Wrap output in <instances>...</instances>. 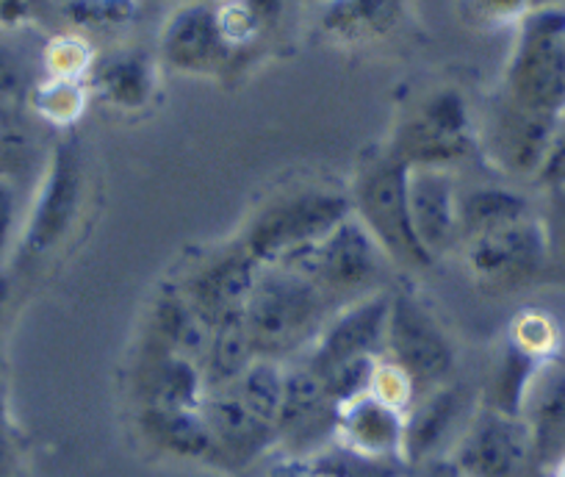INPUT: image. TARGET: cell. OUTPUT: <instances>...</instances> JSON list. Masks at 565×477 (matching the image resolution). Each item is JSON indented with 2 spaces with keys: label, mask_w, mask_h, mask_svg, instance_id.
I'll return each mask as SVG.
<instances>
[{
  "label": "cell",
  "mask_w": 565,
  "mask_h": 477,
  "mask_svg": "<svg viewBox=\"0 0 565 477\" xmlns=\"http://www.w3.org/2000/svg\"><path fill=\"white\" fill-rule=\"evenodd\" d=\"M411 167L394 150H377L355 172L350 200L352 214L372 233L391 264L402 269H430L436 258L424 251L413 227L411 198H407Z\"/></svg>",
  "instance_id": "7a4b0ae2"
},
{
  "label": "cell",
  "mask_w": 565,
  "mask_h": 477,
  "mask_svg": "<svg viewBox=\"0 0 565 477\" xmlns=\"http://www.w3.org/2000/svg\"><path fill=\"white\" fill-rule=\"evenodd\" d=\"M530 449L532 433L524 416L486 405L469 416L449 460L466 477H515Z\"/></svg>",
  "instance_id": "9c48e42d"
},
{
  "label": "cell",
  "mask_w": 565,
  "mask_h": 477,
  "mask_svg": "<svg viewBox=\"0 0 565 477\" xmlns=\"http://www.w3.org/2000/svg\"><path fill=\"white\" fill-rule=\"evenodd\" d=\"M333 314L335 306L306 269L271 264L260 267L244 306V328L255 358L280 364L282 358L311 350Z\"/></svg>",
  "instance_id": "6da1fadb"
},
{
  "label": "cell",
  "mask_w": 565,
  "mask_h": 477,
  "mask_svg": "<svg viewBox=\"0 0 565 477\" xmlns=\"http://www.w3.org/2000/svg\"><path fill=\"white\" fill-rule=\"evenodd\" d=\"M565 0H530V12H537V9H563Z\"/></svg>",
  "instance_id": "ab89813d"
},
{
  "label": "cell",
  "mask_w": 565,
  "mask_h": 477,
  "mask_svg": "<svg viewBox=\"0 0 565 477\" xmlns=\"http://www.w3.org/2000/svg\"><path fill=\"white\" fill-rule=\"evenodd\" d=\"M521 416L530 425L532 447H546L557 433L565 431V364L546 361L541 367Z\"/></svg>",
  "instance_id": "83f0119b"
},
{
  "label": "cell",
  "mask_w": 565,
  "mask_h": 477,
  "mask_svg": "<svg viewBox=\"0 0 565 477\" xmlns=\"http://www.w3.org/2000/svg\"><path fill=\"white\" fill-rule=\"evenodd\" d=\"M51 150H45L34 112L12 97L0 95V178L18 187L40 181Z\"/></svg>",
  "instance_id": "44dd1931"
},
{
  "label": "cell",
  "mask_w": 565,
  "mask_h": 477,
  "mask_svg": "<svg viewBox=\"0 0 565 477\" xmlns=\"http://www.w3.org/2000/svg\"><path fill=\"white\" fill-rule=\"evenodd\" d=\"M9 300H12V278L0 269V319H3V314H7Z\"/></svg>",
  "instance_id": "f35d334b"
},
{
  "label": "cell",
  "mask_w": 565,
  "mask_h": 477,
  "mask_svg": "<svg viewBox=\"0 0 565 477\" xmlns=\"http://www.w3.org/2000/svg\"><path fill=\"white\" fill-rule=\"evenodd\" d=\"M405 0H328L322 31L341 45H369L399 29Z\"/></svg>",
  "instance_id": "cb8c5ba5"
},
{
  "label": "cell",
  "mask_w": 565,
  "mask_h": 477,
  "mask_svg": "<svg viewBox=\"0 0 565 477\" xmlns=\"http://www.w3.org/2000/svg\"><path fill=\"white\" fill-rule=\"evenodd\" d=\"M466 264L486 286H515L541 273L548 256L546 225L535 216L469 239Z\"/></svg>",
  "instance_id": "30bf717a"
},
{
  "label": "cell",
  "mask_w": 565,
  "mask_h": 477,
  "mask_svg": "<svg viewBox=\"0 0 565 477\" xmlns=\"http://www.w3.org/2000/svg\"><path fill=\"white\" fill-rule=\"evenodd\" d=\"M559 477H565V466H563V471H559Z\"/></svg>",
  "instance_id": "60d3db41"
},
{
  "label": "cell",
  "mask_w": 565,
  "mask_h": 477,
  "mask_svg": "<svg viewBox=\"0 0 565 477\" xmlns=\"http://www.w3.org/2000/svg\"><path fill=\"white\" fill-rule=\"evenodd\" d=\"M159 53L167 67L186 75H216L233 59V47L222 36L216 7L186 3L167 20L161 31Z\"/></svg>",
  "instance_id": "4fadbf2b"
},
{
  "label": "cell",
  "mask_w": 565,
  "mask_h": 477,
  "mask_svg": "<svg viewBox=\"0 0 565 477\" xmlns=\"http://www.w3.org/2000/svg\"><path fill=\"white\" fill-rule=\"evenodd\" d=\"M211 328L205 319L194 311L189 297L183 295L181 286L164 289L153 303L150 311V350L172 352L189 361H203L205 347H209Z\"/></svg>",
  "instance_id": "603a6c76"
},
{
  "label": "cell",
  "mask_w": 565,
  "mask_h": 477,
  "mask_svg": "<svg viewBox=\"0 0 565 477\" xmlns=\"http://www.w3.org/2000/svg\"><path fill=\"white\" fill-rule=\"evenodd\" d=\"M466 9L486 25L521 23L530 14V0H466Z\"/></svg>",
  "instance_id": "836d02e7"
},
{
  "label": "cell",
  "mask_w": 565,
  "mask_h": 477,
  "mask_svg": "<svg viewBox=\"0 0 565 477\" xmlns=\"http://www.w3.org/2000/svg\"><path fill=\"white\" fill-rule=\"evenodd\" d=\"M34 86V73H31V62L25 51L12 36L0 34V95L29 103Z\"/></svg>",
  "instance_id": "d6a6232c"
},
{
  "label": "cell",
  "mask_w": 565,
  "mask_h": 477,
  "mask_svg": "<svg viewBox=\"0 0 565 477\" xmlns=\"http://www.w3.org/2000/svg\"><path fill=\"white\" fill-rule=\"evenodd\" d=\"M396 156L407 167H438L447 170L475 150V126L466 97L458 89H438L418 106L396 131Z\"/></svg>",
  "instance_id": "ba28073f"
},
{
  "label": "cell",
  "mask_w": 565,
  "mask_h": 477,
  "mask_svg": "<svg viewBox=\"0 0 565 477\" xmlns=\"http://www.w3.org/2000/svg\"><path fill=\"white\" fill-rule=\"evenodd\" d=\"M559 117H546V114L526 112L504 97L502 106L491 117V150L497 161L508 170L521 172V176H537L546 156L548 142L557 131Z\"/></svg>",
  "instance_id": "2e32d148"
},
{
  "label": "cell",
  "mask_w": 565,
  "mask_h": 477,
  "mask_svg": "<svg viewBox=\"0 0 565 477\" xmlns=\"http://www.w3.org/2000/svg\"><path fill=\"white\" fill-rule=\"evenodd\" d=\"M388 264L372 233L358 222L355 214H350L306 258L295 262V267L306 269L339 311L383 289L380 284Z\"/></svg>",
  "instance_id": "52a82bcc"
},
{
  "label": "cell",
  "mask_w": 565,
  "mask_h": 477,
  "mask_svg": "<svg viewBox=\"0 0 565 477\" xmlns=\"http://www.w3.org/2000/svg\"><path fill=\"white\" fill-rule=\"evenodd\" d=\"M335 422H339V405L330 400L322 378L308 364L286 372L280 414L275 422L277 438L302 453L328 433H335Z\"/></svg>",
  "instance_id": "9a60e30c"
},
{
  "label": "cell",
  "mask_w": 565,
  "mask_h": 477,
  "mask_svg": "<svg viewBox=\"0 0 565 477\" xmlns=\"http://www.w3.org/2000/svg\"><path fill=\"white\" fill-rule=\"evenodd\" d=\"M203 414L214 436V449H222L236 460L255 458L277 438L275 425L258 420L231 386L209 392Z\"/></svg>",
  "instance_id": "ffe728a7"
},
{
  "label": "cell",
  "mask_w": 565,
  "mask_h": 477,
  "mask_svg": "<svg viewBox=\"0 0 565 477\" xmlns=\"http://www.w3.org/2000/svg\"><path fill=\"white\" fill-rule=\"evenodd\" d=\"M89 86L86 81L45 78L31 89V112L36 119H45L51 126H73L84 114Z\"/></svg>",
  "instance_id": "f546056e"
},
{
  "label": "cell",
  "mask_w": 565,
  "mask_h": 477,
  "mask_svg": "<svg viewBox=\"0 0 565 477\" xmlns=\"http://www.w3.org/2000/svg\"><path fill=\"white\" fill-rule=\"evenodd\" d=\"M350 214L352 200L347 192L322 187L297 189L266 203L249 220L238 242L260 267L295 264L306 258Z\"/></svg>",
  "instance_id": "3957f363"
},
{
  "label": "cell",
  "mask_w": 565,
  "mask_h": 477,
  "mask_svg": "<svg viewBox=\"0 0 565 477\" xmlns=\"http://www.w3.org/2000/svg\"><path fill=\"white\" fill-rule=\"evenodd\" d=\"M45 70L47 78H70V81H86L95 64V53H92L89 42L84 36H56L51 45L45 47Z\"/></svg>",
  "instance_id": "1f68e13d"
},
{
  "label": "cell",
  "mask_w": 565,
  "mask_h": 477,
  "mask_svg": "<svg viewBox=\"0 0 565 477\" xmlns=\"http://www.w3.org/2000/svg\"><path fill=\"white\" fill-rule=\"evenodd\" d=\"M86 86L108 106L139 112L156 95V62L136 47L106 53L103 59H95Z\"/></svg>",
  "instance_id": "d6986e66"
},
{
  "label": "cell",
  "mask_w": 565,
  "mask_h": 477,
  "mask_svg": "<svg viewBox=\"0 0 565 477\" xmlns=\"http://www.w3.org/2000/svg\"><path fill=\"white\" fill-rule=\"evenodd\" d=\"M537 178H541L548 189H565V117H559L557 131H554L552 142H548V150L546 156H543Z\"/></svg>",
  "instance_id": "d590c367"
},
{
  "label": "cell",
  "mask_w": 565,
  "mask_h": 477,
  "mask_svg": "<svg viewBox=\"0 0 565 477\" xmlns=\"http://www.w3.org/2000/svg\"><path fill=\"white\" fill-rule=\"evenodd\" d=\"M255 361L253 344H249L247 328H244V317L227 319L211 328L209 347H205V356L200 361V372H203V381L209 392L216 389H225L231 383H236L242 378V372L247 370Z\"/></svg>",
  "instance_id": "4316f807"
},
{
  "label": "cell",
  "mask_w": 565,
  "mask_h": 477,
  "mask_svg": "<svg viewBox=\"0 0 565 477\" xmlns=\"http://www.w3.org/2000/svg\"><path fill=\"white\" fill-rule=\"evenodd\" d=\"M282 381H286V370L277 361L255 358L253 364L242 372V378L231 383V389L258 420L275 425L282 403Z\"/></svg>",
  "instance_id": "f1b7e54d"
},
{
  "label": "cell",
  "mask_w": 565,
  "mask_h": 477,
  "mask_svg": "<svg viewBox=\"0 0 565 477\" xmlns=\"http://www.w3.org/2000/svg\"><path fill=\"white\" fill-rule=\"evenodd\" d=\"M20 225V187L0 178V256L12 247Z\"/></svg>",
  "instance_id": "e575fe53"
},
{
  "label": "cell",
  "mask_w": 565,
  "mask_h": 477,
  "mask_svg": "<svg viewBox=\"0 0 565 477\" xmlns=\"http://www.w3.org/2000/svg\"><path fill=\"white\" fill-rule=\"evenodd\" d=\"M258 275L260 264L249 256L242 242H236L200 264L181 289L205 325L214 328L227 319L244 317V306L253 295Z\"/></svg>",
  "instance_id": "7c38bea8"
},
{
  "label": "cell",
  "mask_w": 565,
  "mask_h": 477,
  "mask_svg": "<svg viewBox=\"0 0 565 477\" xmlns=\"http://www.w3.org/2000/svg\"><path fill=\"white\" fill-rule=\"evenodd\" d=\"M532 216L530 200L508 187H477L460 194V242Z\"/></svg>",
  "instance_id": "484cf974"
},
{
  "label": "cell",
  "mask_w": 565,
  "mask_h": 477,
  "mask_svg": "<svg viewBox=\"0 0 565 477\" xmlns=\"http://www.w3.org/2000/svg\"><path fill=\"white\" fill-rule=\"evenodd\" d=\"M335 436L352 453L369 455L380 460H402V444H405V416L396 405L385 403L377 394L369 392L352 403L341 405Z\"/></svg>",
  "instance_id": "e0dca14e"
},
{
  "label": "cell",
  "mask_w": 565,
  "mask_h": 477,
  "mask_svg": "<svg viewBox=\"0 0 565 477\" xmlns=\"http://www.w3.org/2000/svg\"><path fill=\"white\" fill-rule=\"evenodd\" d=\"M62 14L81 31L122 29L139 14V0H67Z\"/></svg>",
  "instance_id": "4dcf8cb0"
},
{
  "label": "cell",
  "mask_w": 565,
  "mask_h": 477,
  "mask_svg": "<svg viewBox=\"0 0 565 477\" xmlns=\"http://www.w3.org/2000/svg\"><path fill=\"white\" fill-rule=\"evenodd\" d=\"M407 198L418 242L436 262L460 245V194L449 170L411 167Z\"/></svg>",
  "instance_id": "5bb4252c"
},
{
  "label": "cell",
  "mask_w": 565,
  "mask_h": 477,
  "mask_svg": "<svg viewBox=\"0 0 565 477\" xmlns=\"http://www.w3.org/2000/svg\"><path fill=\"white\" fill-rule=\"evenodd\" d=\"M86 161L75 137L58 139L51 148L36 181L34 203L23 225V256L45 258L67 242L84 209Z\"/></svg>",
  "instance_id": "8992f818"
},
{
  "label": "cell",
  "mask_w": 565,
  "mask_h": 477,
  "mask_svg": "<svg viewBox=\"0 0 565 477\" xmlns=\"http://www.w3.org/2000/svg\"><path fill=\"white\" fill-rule=\"evenodd\" d=\"M546 233L548 247H557L565 256V189H552V216H548Z\"/></svg>",
  "instance_id": "8d00e7d4"
},
{
  "label": "cell",
  "mask_w": 565,
  "mask_h": 477,
  "mask_svg": "<svg viewBox=\"0 0 565 477\" xmlns=\"http://www.w3.org/2000/svg\"><path fill=\"white\" fill-rule=\"evenodd\" d=\"M141 431L172 455L203 458L214 453V436L203 409H141Z\"/></svg>",
  "instance_id": "d4e9b609"
},
{
  "label": "cell",
  "mask_w": 565,
  "mask_h": 477,
  "mask_svg": "<svg viewBox=\"0 0 565 477\" xmlns=\"http://www.w3.org/2000/svg\"><path fill=\"white\" fill-rule=\"evenodd\" d=\"M504 97L526 112L565 117V7L537 9L521 20Z\"/></svg>",
  "instance_id": "277c9868"
},
{
  "label": "cell",
  "mask_w": 565,
  "mask_h": 477,
  "mask_svg": "<svg viewBox=\"0 0 565 477\" xmlns=\"http://www.w3.org/2000/svg\"><path fill=\"white\" fill-rule=\"evenodd\" d=\"M145 409H203L209 389L198 361L172 352H148L139 372Z\"/></svg>",
  "instance_id": "7402d4cb"
},
{
  "label": "cell",
  "mask_w": 565,
  "mask_h": 477,
  "mask_svg": "<svg viewBox=\"0 0 565 477\" xmlns=\"http://www.w3.org/2000/svg\"><path fill=\"white\" fill-rule=\"evenodd\" d=\"M388 364L411 381L416 398L447 386L458 370V350L441 319L413 289L391 292L385 347Z\"/></svg>",
  "instance_id": "5b68a950"
},
{
  "label": "cell",
  "mask_w": 565,
  "mask_h": 477,
  "mask_svg": "<svg viewBox=\"0 0 565 477\" xmlns=\"http://www.w3.org/2000/svg\"><path fill=\"white\" fill-rule=\"evenodd\" d=\"M466 409H469V392L458 383H447L422 394L411 416H405V444H402L405 464L433 460L438 447L455 436Z\"/></svg>",
  "instance_id": "ac0fdd59"
},
{
  "label": "cell",
  "mask_w": 565,
  "mask_h": 477,
  "mask_svg": "<svg viewBox=\"0 0 565 477\" xmlns=\"http://www.w3.org/2000/svg\"><path fill=\"white\" fill-rule=\"evenodd\" d=\"M422 477H466V475L449 458H441V460L433 458L430 464H427V469H424Z\"/></svg>",
  "instance_id": "74e56055"
},
{
  "label": "cell",
  "mask_w": 565,
  "mask_h": 477,
  "mask_svg": "<svg viewBox=\"0 0 565 477\" xmlns=\"http://www.w3.org/2000/svg\"><path fill=\"white\" fill-rule=\"evenodd\" d=\"M388 308L391 292L385 289L339 308L319 333L306 364L317 375H324V372L358 361V358H380L385 347Z\"/></svg>",
  "instance_id": "8fae6325"
}]
</instances>
